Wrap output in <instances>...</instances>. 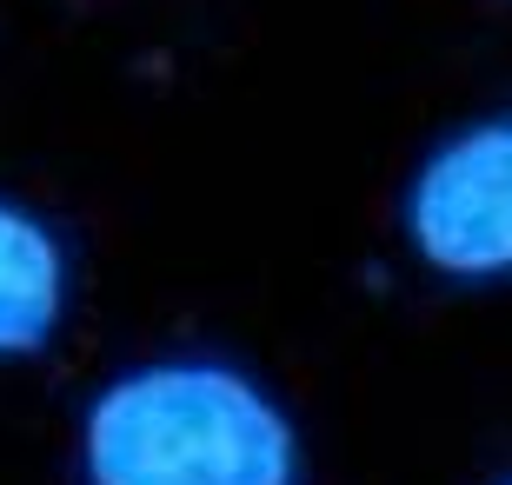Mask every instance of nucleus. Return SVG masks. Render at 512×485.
<instances>
[{"instance_id": "f257e3e1", "label": "nucleus", "mask_w": 512, "mask_h": 485, "mask_svg": "<svg viewBox=\"0 0 512 485\" xmlns=\"http://www.w3.org/2000/svg\"><path fill=\"white\" fill-rule=\"evenodd\" d=\"M293 412L233 359H147L80 419V485H300Z\"/></svg>"}, {"instance_id": "f03ea898", "label": "nucleus", "mask_w": 512, "mask_h": 485, "mask_svg": "<svg viewBox=\"0 0 512 485\" xmlns=\"http://www.w3.org/2000/svg\"><path fill=\"white\" fill-rule=\"evenodd\" d=\"M399 233L453 286L512 280V113L453 127L399 193Z\"/></svg>"}, {"instance_id": "7ed1b4c3", "label": "nucleus", "mask_w": 512, "mask_h": 485, "mask_svg": "<svg viewBox=\"0 0 512 485\" xmlns=\"http://www.w3.org/2000/svg\"><path fill=\"white\" fill-rule=\"evenodd\" d=\"M74 293L67 240L34 206L0 193V359H34L54 346Z\"/></svg>"}, {"instance_id": "20e7f679", "label": "nucleus", "mask_w": 512, "mask_h": 485, "mask_svg": "<svg viewBox=\"0 0 512 485\" xmlns=\"http://www.w3.org/2000/svg\"><path fill=\"white\" fill-rule=\"evenodd\" d=\"M499 485H512V479H499Z\"/></svg>"}]
</instances>
